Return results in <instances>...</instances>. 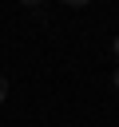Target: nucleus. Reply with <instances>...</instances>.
<instances>
[{
  "label": "nucleus",
  "mask_w": 119,
  "mask_h": 127,
  "mask_svg": "<svg viewBox=\"0 0 119 127\" xmlns=\"http://www.w3.org/2000/svg\"><path fill=\"white\" fill-rule=\"evenodd\" d=\"M4 95H8V79H0V103H4Z\"/></svg>",
  "instance_id": "f257e3e1"
},
{
  "label": "nucleus",
  "mask_w": 119,
  "mask_h": 127,
  "mask_svg": "<svg viewBox=\"0 0 119 127\" xmlns=\"http://www.w3.org/2000/svg\"><path fill=\"white\" fill-rule=\"evenodd\" d=\"M111 83H115V87H119V67H115V79H111Z\"/></svg>",
  "instance_id": "f03ea898"
},
{
  "label": "nucleus",
  "mask_w": 119,
  "mask_h": 127,
  "mask_svg": "<svg viewBox=\"0 0 119 127\" xmlns=\"http://www.w3.org/2000/svg\"><path fill=\"white\" fill-rule=\"evenodd\" d=\"M115 56H119V36H115Z\"/></svg>",
  "instance_id": "7ed1b4c3"
}]
</instances>
